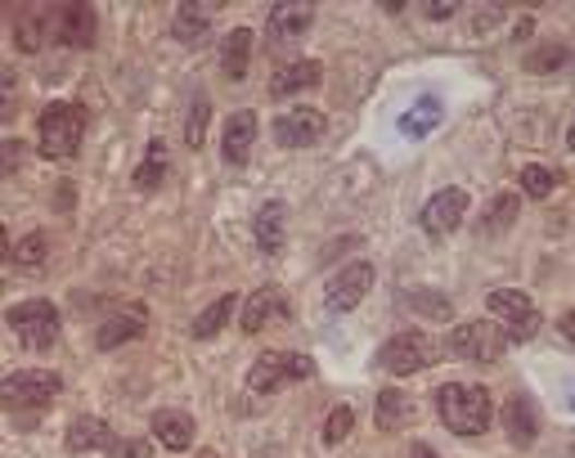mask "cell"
Instances as JSON below:
<instances>
[{
	"label": "cell",
	"instance_id": "obj_11",
	"mask_svg": "<svg viewBox=\"0 0 575 458\" xmlns=\"http://www.w3.org/2000/svg\"><path fill=\"white\" fill-rule=\"evenodd\" d=\"M288 315H292L288 292H284L279 284H265V288H256V292L243 301V320H239V328L252 337V333L271 328V324H279V320H288Z\"/></svg>",
	"mask_w": 575,
	"mask_h": 458
},
{
	"label": "cell",
	"instance_id": "obj_18",
	"mask_svg": "<svg viewBox=\"0 0 575 458\" xmlns=\"http://www.w3.org/2000/svg\"><path fill=\"white\" fill-rule=\"evenodd\" d=\"M153 436H158V445L180 454V449L194 445V418H189L184 409H158L153 413Z\"/></svg>",
	"mask_w": 575,
	"mask_h": 458
},
{
	"label": "cell",
	"instance_id": "obj_33",
	"mask_svg": "<svg viewBox=\"0 0 575 458\" xmlns=\"http://www.w3.org/2000/svg\"><path fill=\"white\" fill-rule=\"evenodd\" d=\"M351 427H356V413L347 409V405H337L333 413H328V423H324V445H342L351 436Z\"/></svg>",
	"mask_w": 575,
	"mask_h": 458
},
{
	"label": "cell",
	"instance_id": "obj_37",
	"mask_svg": "<svg viewBox=\"0 0 575 458\" xmlns=\"http://www.w3.org/2000/svg\"><path fill=\"white\" fill-rule=\"evenodd\" d=\"M450 14H458L454 5H428V19H450Z\"/></svg>",
	"mask_w": 575,
	"mask_h": 458
},
{
	"label": "cell",
	"instance_id": "obj_21",
	"mask_svg": "<svg viewBox=\"0 0 575 458\" xmlns=\"http://www.w3.org/2000/svg\"><path fill=\"white\" fill-rule=\"evenodd\" d=\"M46 32H59V10H23L19 27H14V46L19 50H41L46 46Z\"/></svg>",
	"mask_w": 575,
	"mask_h": 458
},
{
	"label": "cell",
	"instance_id": "obj_28",
	"mask_svg": "<svg viewBox=\"0 0 575 458\" xmlns=\"http://www.w3.org/2000/svg\"><path fill=\"white\" fill-rule=\"evenodd\" d=\"M163 176H167V144L163 140H148L144 162L135 167V189H158Z\"/></svg>",
	"mask_w": 575,
	"mask_h": 458
},
{
	"label": "cell",
	"instance_id": "obj_8",
	"mask_svg": "<svg viewBox=\"0 0 575 458\" xmlns=\"http://www.w3.org/2000/svg\"><path fill=\"white\" fill-rule=\"evenodd\" d=\"M59 373L50 369H23V373H10L5 382H0V400H5V409H41L59 396Z\"/></svg>",
	"mask_w": 575,
	"mask_h": 458
},
{
	"label": "cell",
	"instance_id": "obj_6",
	"mask_svg": "<svg viewBox=\"0 0 575 458\" xmlns=\"http://www.w3.org/2000/svg\"><path fill=\"white\" fill-rule=\"evenodd\" d=\"M486 311L494 315V324H500L513 341H530L535 333H540V305H535L526 292L494 288V292L486 297Z\"/></svg>",
	"mask_w": 575,
	"mask_h": 458
},
{
	"label": "cell",
	"instance_id": "obj_17",
	"mask_svg": "<svg viewBox=\"0 0 575 458\" xmlns=\"http://www.w3.org/2000/svg\"><path fill=\"white\" fill-rule=\"evenodd\" d=\"M95 32H99V23H95L91 5H63L59 10V41L63 46L86 50V46H95Z\"/></svg>",
	"mask_w": 575,
	"mask_h": 458
},
{
	"label": "cell",
	"instance_id": "obj_3",
	"mask_svg": "<svg viewBox=\"0 0 575 458\" xmlns=\"http://www.w3.org/2000/svg\"><path fill=\"white\" fill-rule=\"evenodd\" d=\"M5 320H10V333L23 341L27 351H50L59 341V311L46 297H27V301L10 305Z\"/></svg>",
	"mask_w": 575,
	"mask_h": 458
},
{
	"label": "cell",
	"instance_id": "obj_27",
	"mask_svg": "<svg viewBox=\"0 0 575 458\" xmlns=\"http://www.w3.org/2000/svg\"><path fill=\"white\" fill-rule=\"evenodd\" d=\"M235 305H239V297L235 292H225V297H216L212 305H207V311L194 320V337L199 341H207V337H216L225 324H229V315H235Z\"/></svg>",
	"mask_w": 575,
	"mask_h": 458
},
{
	"label": "cell",
	"instance_id": "obj_25",
	"mask_svg": "<svg viewBox=\"0 0 575 458\" xmlns=\"http://www.w3.org/2000/svg\"><path fill=\"white\" fill-rule=\"evenodd\" d=\"M414 423V400L405 391H378V427L382 432H396Z\"/></svg>",
	"mask_w": 575,
	"mask_h": 458
},
{
	"label": "cell",
	"instance_id": "obj_32",
	"mask_svg": "<svg viewBox=\"0 0 575 458\" xmlns=\"http://www.w3.org/2000/svg\"><path fill=\"white\" fill-rule=\"evenodd\" d=\"M522 189L530 198H549L553 189H558V171L553 167H540V162H530L526 171H522Z\"/></svg>",
	"mask_w": 575,
	"mask_h": 458
},
{
	"label": "cell",
	"instance_id": "obj_12",
	"mask_svg": "<svg viewBox=\"0 0 575 458\" xmlns=\"http://www.w3.org/2000/svg\"><path fill=\"white\" fill-rule=\"evenodd\" d=\"M324 135V112L320 108H288L275 118V140L284 148H306Z\"/></svg>",
	"mask_w": 575,
	"mask_h": 458
},
{
	"label": "cell",
	"instance_id": "obj_1",
	"mask_svg": "<svg viewBox=\"0 0 575 458\" xmlns=\"http://www.w3.org/2000/svg\"><path fill=\"white\" fill-rule=\"evenodd\" d=\"M86 126H91V112L76 99H50L41 108V118H36V148H41V158L50 162L72 158L86 140Z\"/></svg>",
	"mask_w": 575,
	"mask_h": 458
},
{
	"label": "cell",
	"instance_id": "obj_29",
	"mask_svg": "<svg viewBox=\"0 0 575 458\" xmlns=\"http://www.w3.org/2000/svg\"><path fill=\"white\" fill-rule=\"evenodd\" d=\"M46 256H50V239L41 234V229H36V234H23V239L10 248V261L19 265V270H41Z\"/></svg>",
	"mask_w": 575,
	"mask_h": 458
},
{
	"label": "cell",
	"instance_id": "obj_31",
	"mask_svg": "<svg viewBox=\"0 0 575 458\" xmlns=\"http://www.w3.org/2000/svg\"><path fill=\"white\" fill-rule=\"evenodd\" d=\"M517 212H522L517 194H494L490 207H486V216H481V234H500V229H508L517 220Z\"/></svg>",
	"mask_w": 575,
	"mask_h": 458
},
{
	"label": "cell",
	"instance_id": "obj_38",
	"mask_svg": "<svg viewBox=\"0 0 575 458\" xmlns=\"http://www.w3.org/2000/svg\"><path fill=\"white\" fill-rule=\"evenodd\" d=\"M409 458H441V454H436L432 445H414V449H409Z\"/></svg>",
	"mask_w": 575,
	"mask_h": 458
},
{
	"label": "cell",
	"instance_id": "obj_14",
	"mask_svg": "<svg viewBox=\"0 0 575 458\" xmlns=\"http://www.w3.org/2000/svg\"><path fill=\"white\" fill-rule=\"evenodd\" d=\"M252 140H256V118H252V112H235V118L225 122V131H220V153H225V162L243 167V162L252 158Z\"/></svg>",
	"mask_w": 575,
	"mask_h": 458
},
{
	"label": "cell",
	"instance_id": "obj_35",
	"mask_svg": "<svg viewBox=\"0 0 575 458\" xmlns=\"http://www.w3.org/2000/svg\"><path fill=\"white\" fill-rule=\"evenodd\" d=\"M104 454L108 458H153V445L144 436H135V441H112Z\"/></svg>",
	"mask_w": 575,
	"mask_h": 458
},
{
	"label": "cell",
	"instance_id": "obj_19",
	"mask_svg": "<svg viewBox=\"0 0 575 458\" xmlns=\"http://www.w3.org/2000/svg\"><path fill=\"white\" fill-rule=\"evenodd\" d=\"M504 427H508V441H513L517 449L535 445V436H540V409L530 405V396L508 400V409H504Z\"/></svg>",
	"mask_w": 575,
	"mask_h": 458
},
{
	"label": "cell",
	"instance_id": "obj_34",
	"mask_svg": "<svg viewBox=\"0 0 575 458\" xmlns=\"http://www.w3.org/2000/svg\"><path fill=\"white\" fill-rule=\"evenodd\" d=\"M207 95H194V108H189V131H184V144L189 148H199L207 140Z\"/></svg>",
	"mask_w": 575,
	"mask_h": 458
},
{
	"label": "cell",
	"instance_id": "obj_16",
	"mask_svg": "<svg viewBox=\"0 0 575 458\" xmlns=\"http://www.w3.org/2000/svg\"><path fill=\"white\" fill-rule=\"evenodd\" d=\"M112 441H118V436L108 432V423H104V418L86 413V418H76V423L68 427V436H63V449H68V454H95V449H108Z\"/></svg>",
	"mask_w": 575,
	"mask_h": 458
},
{
	"label": "cell",
	"instance_id": "obj_40",
	"mask_svg": "<svg viewBox=\"0 0 575 458\" xmlns=\"http://www.w3.org/2000/svg\"><path fill=\"white\" fill-rule=\"evenodd\" d=\"M571 409H575V391H571Z\"/></svg>",
	"mask_w": 575,
	"mask_h": 458
},
{
	"label": "cell",
	"instance_id": "obj_20",
	"mask_svg": "<svg viewBox=\"0 0 575 458\" xmlns=\"http://www.w3.org/2000/svg\"><path fill=\"white\" fill-rule=\"evenodd\" d=\"M315 23V5H306V0H292V5H275L271 10V36L275 41H297L306 36Z\"/></svg>",
	"mask_w": 575,
	"mask_h": 458
},
{
	"label": "cell",
	"instance_id": "obj_7",
	"mask_svg": "<svg viewBox=\"0 0 575 458\" xmlns=\"http://www.w3.org/2000/svg\"><path fill=\"white\" fill-rule=\"evenodd\" d=\"M504 341L508 333L494 324V320H464L454 333H450V351L458 360H477V364H494L504 355Z\"/></svg>",
	"mask_w": 575,
	"mask_h": 458
},
{
	"label": "cell",
	"instance_id": "obj_13",
	"mask_svg": "<svg viewBox=\"0 0 575 458\" xmlns=\"http://www.w3.org/2000/svg\"><path fill=\"white\" fill-rule=\"evenodd\" d=\"M252 239L265 256H279L284 252V239H288V207L279 198H271L256 216H252Z\"/></svg>",
	"mask_w": 575,
	"mask_h": 458
},
{
	"label": "cell",
	"instance_id": "obj_26",
	"mask_svg": "<svg viewBox=\"0 0 575 458\" xmlns=\"http://www.w3.org/2000/svg\"><path fill=\"white\" fill-rule=\"evenodd\" d=\"M216 14H220V5H180L176 10V23H171L176 41H199V36L212 27Z\"/></svg>",
	"mask_w": 575,
	"mask_h": 458
},
{
	"label": "cell",
	"instance_id": "obj_2",
	"mask_svg": "<svg viewBox=\"0 0 575 458\" xmlns=\"http://www.w3.org/2000/svg\"><path fill=\"white\" fill-rule=\"evenodd\" d=\"M436 413L454 436H481L490 427L494 405H490V391L477 387V382H445L436 391Z\"/></svg>",
	"mask_w": 575,
	"mask_h": 458
},
{
	"label": "cell",
	"instance_id": "obj_9",
	"mask_svg": "<svg viewBox=\"0 0 575 458\" xmlns=\"http://www.w3.org/2000/svg\"><path fill=\"white\" fill-rule=\"evenodd\" d=\"M369 288H373V265H369V261H351L347 270H337L333 284L324 288V311H328V315L356 311V305L369 297Z\"/></svg>",
	"mask_w": 575,
	"mask_h": 458
},
{
	"label": "cell",
	"instance_id": "obj_4",
	"mask_svg": "<svg viewBox=\"0 0 575 458\" xmlns=\"http://www.w3.org/2000/svg\"><path fill=\"white\" fill-rule=\"evenodd\" d=\"M301 377H315V360L311 355H301V351H265L248 369V387L261 391V396H271V391L288 387V382H301Z\"/></svg>",
	"mask_w": 575,
	"mask_h": 458
},
{
	"label": "cell",
	"instance_id": "obj_41",
	"mask_svg": "<svg viewBox=\"0 0 575 458\" xmlns=\"http://www.w3.org/2000/svg\"><path fill=\"white\" fill-rule=\"evenodd\" d=\"M571 458H575V445H571Z\"/></svg>",
	"mask_w": 575,
	"mask_h": 458
},
{
	"label": "cell",
	"instance_id": "obj_30",
	"mask_svg": "<svg viewBox=\"0 0 575 458\" xmlns=\"http://www.w3.org/2000/svg\"><path fill=\"white\" fill-rule=\"evenodd\" d=\"M575 63V50L562 46V41H544L526 55V72H558V68H571Z\"/></svg>",
	"mask_w": 575,
	"mask_h": 458
},
{
	"label": "cell",
	"instance_id": "obj_23",
	"mask_svg": "<svg viewBox=\"0 0 575 458\" xmlns=\"http://www.w3.org/2000/svg\"><path fill=\"white\" fill-rule=\"evenodd\" d=\"M441 122H445V108H441V99L428 95V99H418L414 108H405L396 126H400V135H409V140H423V135H432Z\"/></svg>",
	"mask_w": 575,
	"mask_h": 458
},
{
	"label": "cell",
	"instance_id": "obj_24",
	"mask_svg": "<svg viewBox=\"0 0 575 458\" xmlns=\"http://www.w3.org/2000/svg\"><path fill=\"white\" fill-rule=\"evenodd\" d=\"M140 333H144V315H112L108 324H99L95 347L99 351H118V347H127V341H135Z\"/></svg>",
	"mask_w": 575,
	"mask_h": 458
},
{
	"label": "cell",
	"instance_id": "obj_22",
	"mask_svg": "<svg viewBox=\"0 0 575 458\" xmlns=\"http://www.w3.org/2000/svg\"><path fill=\"white\" fill-rule=\"evenodd\" d=\"M220 68L229 82H243L248 68H252V27H235L220 41Z\"/></svg>",
	"mask_w": 575,
	"mask_h": 458
},
{
	"label": "cell",
	"instance_id": "obj_15",
	"mask_svg": "<svg viewBox=\"0 0 575 458\" xmlns=\"http://www.w3.org/2000/svg\"><path fill=\"white\" fill-rule=\"evenodd\" d=\"M320 76H324V68L315 59H297V63H288V68H279L271 76V95L275 99H288V95H301V91H315Z\"/></svg>",
	"mask_w": 575,
	"mask_h": 458
},
{
	"label": "cell",
	"instance_id": "obj_36",
	"mask_svg": "<svg viewBox=\"0 0 575 458\" xmlns=\"http://www.w3.org/2000/svg\"><path fill=\"white\" fill-rule=\"evenodd\" d=\"M562 337L575 347V311H566V315H562Z\"/></svg>",
	"mask_w": 575,
	"mask_h": 458
},
{
	"label": "cell",
	"instance_id": "obj_39",
	"mask_svg": "<svg viewBox=\"0 0 575 458\" xmlns=\"http://www.w3.org/2000/svg\"><path fill=\"white\" fill-rule=\"evenodd\" d=\"M566 148L575 153V118H571V126H566Z\"/></svg>",
	"mask_w": 575,
	"mask_h": 458
},
{
	"label": "cell",
	"instance_id": "obj_10",
	"mask_svg": "<svg viewBox=\"0 0 575 458\" xmlns=\"http://www.w3.org/2000/svg\"><path fill=\"white\" fill-rule=\"evenodd\" d=\"M464 220H468V194L464 189H441V194H432L423 203V212H418V225H423V234H432V239H450Z\"/></svg>",
	"mask_w": 575,
	"mask_h": 458
},
{
	"label": "cell",
	"instance_id": "obj_5",
	"mask_svg": "<svg viewBox=\"0 0 575 458\" xmlns=\"http://www.w3.org/2000/svg\"><path fill=\"white\" fill-rule=\"evenodd\" d=\"M436 360H441V355H436V341H432L428 333H418V328L396 333L392 341H382V351H378V369H387V373H396V377L423 373V369H432Z\"/></svg>",
	"mask_w": 575,
	"mask_h": 458
}]
</instances>
